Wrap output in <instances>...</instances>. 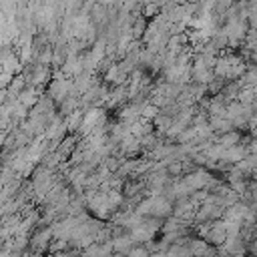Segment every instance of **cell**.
Here are the masks:
<instances>
[{"instance_id":"1","label":"cell","mask_w":257,"mask_h":257,"mask_svg":"<svg viewBox=\"0 0 257 257\" xmlns=\"http://www.w3.org/2000/svg\"><path fill=\"white\" fill-rule=\"evenodd\" d=\"M72 92H74V80L68 78V76H64V74L58 76V78H54V80H50V84H48V94L54 98L56 104H60Z\"/></svg>"},{"instance_id":"2","label":"cell","mask_w":257,"mask_h":257,"mask_svg":"<svg viewBox=\"0 0 257 257\" xmlns=\"http://www.w3.org/2000/svg\"><path fill=\"white\" fill-rule=\"evenodd\" d=\"M247 247H249V243L241 235H237V237H227V241L223 245H219L217 249L221 255H227V253L235 255V253H247Z\"/></svg>"},{"instance_id":"3","label":"cell","mask_w":257,"mask_h":257,"mask_svg":"<svg viewBox=\"0 0 257 257\" xmlns=\"http://www.w3.org/2000/svg\"><path fill=\"white\" fill-rule=\"evenodd\" d=\"M209 177H211V175H209L203 167H199L197 171H193V173H189V175H183V181H185V185H187L191 191H199V189H205Z\"/></svg>"},{"instance_id":"4","label":"cell","mask_w":257,"mask_h":257,"mask_svg":"<svg viewBox=\"0 0 257 257\" xmlns=\"http://www.w3.org/2000/svg\"><path fill=\"white\" fill-rule=\"evenodd\" d=\"M187 247H189V251H191V257H207V255L211 253V247H213V245H211L205 237L195 235V237L189 239Z\"/></svg>"},{"instance_id":"5","label":"cell","mask_w":257,"mask_h":257,"mask_svg":"<svg viewBox=\"0 0 257 257\" xmlns=\"http://www.w3.org/2000/svg\"><path fill=\"white\" fill-rule=\"evenodd\" d=\"M145 219H147V217H145ZM157 233H159V231H155V229H153V227H149L147 223H143V225H139V227L131 229V235H133V239H135V243H137V245H145L147 241L155 239V237H157Z\"/></svg>"},{"instance_id":"6","label":"cell","mask_w":257,"mask_h":257,"mask_svg":"<svg viewBox=\"0 0 257 257\" xmlns=\"http://www.w3.org/2000/svg\"><path fill=\"white\" fill-rule=\"evenodd\" d=\"M247 155H249V147L239 143V145H235V147H231V149H225V155H223V159H221V161H227V163L237 165V163H239V161H243Z\"/></svg>"},{"instance_id":"7","label":"cell","mask_w":257,"mask_h":257,"mask_svg":"<svg viewBox=\"0 0 257 257\" xmlns=\"http://www.w3.org/2000/svg\"><path fill=\"white\" fill-rule=\"evenodd\" d=\"M40 96H42L40 90H38L36 86H30V84H28V86L18 94V100H20L26 108H32V106H36V102L40 100Z\"/></svg>"},{"instance_id":"8","label":"cell","mask_w":257,"mask_h":257,"mask_svg":"<svg viewBox=\"0 0 257 257\" xmlns=\"http://www.w3.org/2000/svg\"><path fill=\"white\" fill-rule=\"evenodd\" d=\"M209 122H211L213 131H215L217 135H223V133L235 131L233 120H231V118H227V116H209Z\"/></svg>"},{"instance_id":"9","label":"cell","mask_w":257,"mask_h":257,"mask_svg":"<svg viewBox=\"0 0 257 257\" xmlns=\"http://www.w3.org/2000/svg\"><path fill=\"white\" fill-rule=\"evenodd\" d=\"M215 143H219L221 147H225V149H231V147H235V145H239L241 143V133L235 128V131H229V133H223V135H217V141Z\"/></svg>"},{"instance_id":"10","label":"cell","mask_w":257,"mask_h":257,"mask_svg":"<svg viewBox=\"0 0 257 257\" xmlns=\"http://www.w3.org/2000/svg\"><path fill=\"white\" fill-rule=\"evenodd\" d=\"M82 122H84V108H76L72 114H68V116H66V126H68V131H70V133L80 131Z\"/></svg>"},{"instance_id":"11","label":"cell","mask_w":257,"mask_h":257,"mask_svg":"<svg viewBox=\"0 0 257 257\" xmlns=\"http://www.w3.org/2000/svg\"><path fill=\"white\" fill-rule=\"evenodd\" d=\"M151 253H149V249L145 247V245H135L128 253H126V257H149Z\"/></svg>"},{"instance_id":"12","label":"cell","mask_w":257,"mask_h":257,"mask_svg":"<svg viewBox=\"0 0 257 257\" xmlns=\"http://www.w3.org/2000/svg\"><path fill=\"white\" fill-rule=\"evenodd\" d=\"M110 257H126V255H124V253H118V251H114Z\"/></svg>"},{"instance_id":"13","label":"cell","mask_w":257,"mask_h":257,"mask_svg":"<svg viewBox=\"0 0 257 257\" xmlns=\"http://www.w3.org/2000/svg\"><path fill=\"white\" fill-rule=\"evenodd\" d=\"M251 137H253V139H257V126H255V128H251Z\"/></svg>"},{"instance_id":"14","label":"cell","mask_w":257,"mask_h":257,"mask_svg":"<svg viewBox=\"0 0 257 257\" xmlns=\"http://www.w3.org/2000/svg\"><path fill=\"white\" fill-rule=\"evenodd\" d=\"M251 177H255V179H257V165L253 167V173H251Z\"/></svg>"},{"instance_id":"15","label":"cell","mask_w":257,"mask_h":257,"mask_svg":"<svg viewBox=\"0 0 257 257\" xmlns=\"http://www.w3.org/2000/svg\"><path fill=\"white\" fill-rule=\"evenodd\" d=\"M251 56H253V62H255V66H257V52H253Z\"/></svg>"},{"instance_id":"16","label":"cell","mask_w":257,"mask_h":257,"mask_svg":"<svg viewBox=\"0 0 257 257\" xmlns=\"http://www.w3.org/2000/svg\"><path fill=\"white\" fill-rule=\"evenodd\" d=\"M42 257H54V253H42Z\"/></svg>"}]
</instances>
